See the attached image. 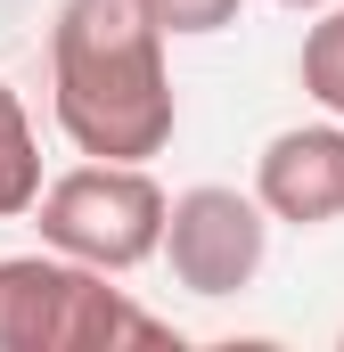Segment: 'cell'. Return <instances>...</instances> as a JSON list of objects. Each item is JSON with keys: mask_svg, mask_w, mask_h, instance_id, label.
Returning <instances> with one entry per match:
<instances>
[{"mask_svg": "<svg viewBox=\"0 0 344 352\" xmlns=\"http://www.w3.org/2000/svg\"><path fill=\"white\" fill-rule=\"evenodd\" d=\"M238 8H246V0H140V16H148L164 41H213V33L238 25Z\"/></svg>", "mask_w": 344, "mask_h": 352, "instance_id": "ba28073f", "label": "cell"}, {"mask_svg": "<svg viewBox=\"0 0 344 352\" xmlns=\"http://www.w3.org/2000/svg\"><path fill=\"white\" fill-rule=\"evenodd\" d=\"M33 221H41V246H50V254H74V263L123 278V270L156 263L164 188H156L148 164H98V156H83L74 173L41 180Z\"/></svg>", "mask_w": 344, "mask_h": 352, "instance_id": "3957f363", "label": "cell"}, {"mask_svg": "<svg viewBox=\"0 0 344 352\" xmlns=\"http://www.w3.org/2000/svg\"><path fill=\"white\" fill-rule=\"evenodd\" d=\"M131 344H180V336L74 254H50V246L0 254V352H131Z\"/></svg>", "mask_w": 344, "mask_h": 352, "instance_id": "7a4b0ae2", "label": "cell"}, {"mask_svg": "<svg viewBox=\"0 0 344 352\" xmlns=\"http://www.w3.org/2000/svg\"><path fill=\"white\" fill-rule=\"evenodd\" d=\"M255 205L270 213V230H328L344 221V123H287L270 131L255 156Z\"/></svg>", "mask_w": 344, "mask_h": 352, "instance_id": "5b68a950", "label": "cell"}, {"mask_svg": "<svg viewBox=\"0 0 344 352\" xmlns=\"http://www.w3.org/2000/svg\"><path fill=\"white\" fill-rule=\"evenodd\" d=\"M279 8H303V16H312V8H328V0H279Z\"/></svg>", "mask_w": 344, "mask_h": 352, "instance_id": "9c48e42d", "label": "cell"}, {"mask_svg": "<svg viewBox=\"0 0 344 352\" xmlns=\"http://www.w3.org/2000/svg\"><path fill=\"white\" fill-rule=\"evenodd\" d=\"M156 254L172 263V278L205 303L222 295H246L270 263V213L255 205V188H230V180H197L164 197V238Z\"/></svg>", "mask_w": 344, "mask_h": 352, "instance_id": "277c9868", "label": "cell"}, {"mask_svg": "<svg viewBox=\"0 0 344 352\" xmlns=\"http://www.w3.org/2000/svg\"><path fill=\"white\" fill-rule=\"evenodd\" d=\"M33 197H41V140H33L25 98L0 82V221L33 213Z\"/></svg>", "mask_w": 344, "mask_h": 352, "instance_id": "8992f818", "label": "cell"}, {"mask_svg": "<svg viewBox=\"0 0 344 352\" xmlns=\"http://www.w3.org/2000/svg\"><path fill=\"white\" fill-rule=\"evenodd\" d=\"M50 115L98 164H148L180 131L164 33L140 16V0H58L50 25Z\"/></svg>", "mask_w": 344, "mask_h": 352, "instance_id": "6da1fadb", "label": "cell"}, {"mask_svg": "<svg viewBox=\"0 0 344 352\" xmlns=\"http://www.w3.org/2000/svg\"><path fill=\"white\" fill-rule=\"evenodd\" d=\"M295 74H303V98H312L320 115H336V123H344V0H328V8H312Z\"/></svg>", "mask_w": 344, "mask_h": 352, "instance_id": "52a82bcc", "label": "cell"}]
</instances>
